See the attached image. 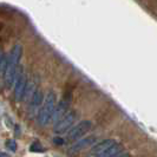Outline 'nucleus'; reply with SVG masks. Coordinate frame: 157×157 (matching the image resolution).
<instances>
[{"mask_svg":"<svg viewBox=\"0 0 157 157\" xmlns=\"http://www.w3.org/2000/svg\"><path fill=\"white\" fill-rule=\"evenodd\" d=\"M21 53H23V47H21V45L17 44V45L13 46L11 53L8 56V67L6 70L5 76H4L5 85L8 89L14 86L17 79H18V76L23 70L21 67L18 69V65H19L20 58H21Z\"/></svg>","mask_w":157,"mask_h":157,"instance_id":"f257e3e1","label":"nucleus"},{"mask_svg":"<svg viewBox=\"0 0 157 157\" xmlns=\"http://www.w3.org/2000/svg\"><path fill=\"white\" fill-rule=\"evenodd\" d=\"M56 106H57V98L53 91H48L45 96L44 104L40 109L39 113L37 116V121L40 126H46L50 122H52V117L55 113Z\"/></svg>","mask_w":157,"mask_h":157,"instance_id":"f03ea898","label":"nucleus"},{"mask_svg":"<svg viewBox=\"0 0 157 157\" xmlns=\"http://www.w3.org/2000/svg\"><path fill=\"white\" fill-rule=\"evenodd\" d=\"M91 126H92V123L90 121H82V122H79L78 124H76L66 134L65 142H77L79 140H82V137L91 129Z\"/></svg>","mask_w":157,"mask_h":157,"instance_id":"7ed1b4c3","label":"nucleus"},{"mask_svg":"<svg viewBox=\"0 0 157 157\" xmlns=\"http://www.w3.org/2000/svg\"><path fill=\"white\" fill-rule=\"evenodd\" d=\"M77 119V112L76 111H69L67 115L60 119L56 125H53V132L57 135L67 134L71 129L73 128V124Z\"/></svg>","mask_w":157,"mask_h":157,"instance_id":"20e7f679","label":"nucleus"},{"mask_svg":"<svg viewBox=\"0 0 157 157\" xmlns=\"http://www.w3.org/2000/svg\"><path fill=\"white\" fill-rule=\"evenodd\" d=\"M27 84H29L27 76L21 70V72L18 76L16 84L13 86V94H14V99H16L17 102H21L24 99V94H25V91H26Z\"/></svg>","mask_w":157,"mask_h":157,"instance_id":"39448f33","label":"nucleus"},{"mask_svg":"<svg viewBox=\"0 0 157 157\" xmlns=\"http://www.w3.org/2000/svg\"><path fill=\"white\" fill-rule=\"evenodd\" d=\"M44 101H45V98H44L43 91H41L40 89H37V91L34 92L32 99L30 101V109H29V112H30L31 116H34V115L38 116L40 109H41V106H43V104H44Z\"/></svg>","mask_w":157,"mask_h":157,"instance_id":"423d86ee","label":"nucleus"},{"mask_svg":"<svg viewBox=\"0 0 157 157\" xmlns=\"http://www.w3.org/2000/svg\"><path fill=\"white\" fill-rule=\"evenodd\" d=\"M69 99H66V98H63V99H60L58 104H57V106H56V110H55V113H53V117H52V123H53V125H56L60 119H63L66 115H67V112H69Z\"/></svg>","mask_w":157,"mask_h":157,"instance_id":"0eeeda50","label":"nucleus"},{"mask_svg":"<svg viewBox=\"0 0 157 157\" xmlns=\"http://www.w3.org/2000/svg\"><path fill=\"white\" fill-rule=\"evenodd\" d=\"M96 142V137L94 136H87V137H84L79 141L75 142L70 148H69V154H76L78 151H82V150H85L86 148L91 147L92 144H94Z\"/></svg>","mask_w":157,"mask_h":157,"instance_id":"6e6552de","label":"nucleus"},{"mask_svg":"<svg viewBox=\"0 0 157 157\" xmlns=\"http://www.w3.org/2000/svg\"><path fill=\"white\" fill-rule=\"evenodd\" d=\"M117 142L113 141V140H104L102 142H98L97 144H94V147L91 148L90 151V155L94 157L99 156L101 154H103L104 151H106L108 149H110L112 145H115Z\"/></svg>","mask_w":157,"mask_h":157,"instance_id":"1a4fd4ad","label":"nucleus"},{"mask_svg":"<svg viewBox=\"0 0 157 157\" xmlns=\"http://www.w3.org/2000/svg\"><path fill=\"white\" fill-rule=\"evenodd\" d=\"M122 151H124V150H123V145L117 142L115 145L111 147L110 149L104 151L103 154H101L99 156H97V157H113V156H116V155H118L119 152H122Z\"/></svg>","mask_w":157,"mask_h":157,"instance_id":"9d476101","label":"nucleus"},{"mask_svg":"<svg viewBox=\"0 0 157 157\" xmlns=\"http://www.w3.org/2000/svg\"><path fill=\"white\" fill-rule=\"evenodd\" d=\"M8 67V57L6 56V53L4 51H1L0 53V73H1V77L4 78L6 70Z\"/></svg>","mask_w":157,"mask_h":157,"instance_id":"9b49d317","label":"nucleus"},{"mask_svg":"<svg viewBox=\"0 0 157 157\" xmlns=\"http://www.w3.org/2000/svg\"><path fill=\"white\" fill-rule=\"evenodd\" d=\"M30 150L32 152H44V148L39 142H33L30 147Z\"/></svg>","mask_w":157,"mask_h":157,"instance_id":"f8f14e48","label":"nucleus"},{"mask_svg":"<svg viewBox=\"0 0 157 157\" xmlns=\"http://www.w3.org/2000/svg\"><path fill=\"white\" fill-rule=\"evenodd\" d=\"M6 148H7L10 151H12V152H14L17 151V142L14 140H8L6 142Z\"/></svg>","mask_w":157,"mask_h":157,"instance_id":"ddd939ff","label":"nucleus"},{"mask_svg":"<svg viewBox=\"0 0 157 157\" xmlns=\"http://www.w3.org/2000/svg\"><path fill=\"white\" fill-rule=\"evenodd\" d=\"M53 143L57 144V145H63L64 143H65V138H63V137H55L53 138Z\"/></svg>","mask_w":157,"mask_h":157,"instance_id":"4468645a","label":"nucleus"},{"mask_svg":"<svg viewBox=\"0 0 157 157\" xmlns=\"http://www.w3.org/2000/svg\"><path fill=\"white\" fill-rule=\"evenodd\" d=\"M113 157H130V154L126 152V151H122V152H119L118 155H116V156Z\"/></svg>","mask_w":157,"mask_h":157,"instance_id":"2eb2a0df","label":"nucleus"},{"mask_svg":"<svg viewBox=\"0 0 157 157\" xmlns=\"http://www.w3.org/2000/svg\"><path fill=\"white\" fill-rule=\"evenodd\" d=\"M14 134H16L17 137L20 136V126L19 125H16V132H14Z\"/></svg>","mask_w":157,"mask_h":157,"instance_id":"dca6fc26","label":"nucleus"},{"mask_svg":"<svg viewBox=\"0 0 157 157\" xmlns=\"http://www.w3.org/2000/svg\"><path fill=\"white\" fill-rule=\"evenodd\" d=\"M0 157H10V155H7L6 152H1V154H0Z\"/></svg>","mask_w":157,"mask_h":157,"instance_id":"f3484780","label":"nucleus"}]
</instances>
